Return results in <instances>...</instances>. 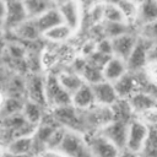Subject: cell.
<instances>
[{"label":"cell","mask_w":157,"mask_h":157,"mask_svg":"<svg viewBox=\"0 0 157 157\" xmlns=\"http://www.w3.org/2000/svg\"><path fill=\"white\" fill-rule=\"evenodd\" d=\"M45 99L47 107L50 110L72 105L71 94L61 87L56 75L53 72H48L45 75Z\"/></svg>","instance_id":"1"},{"label":"cell","mask_w":157,"mask_h":157,"mask_svg":"<svg viewBox=\"0 0 157 157\" xmlns=\"http://www.w3.org/2000/svg\"><path fill=\"white\" fill-rule=\"evenodd\" d=\"M59 151L66 157H92L86 135L75 130L66 129Z\"/></svg>","instance_id":"2"},{"label":"cell","mask_w":157,"mask_h":157,"mask_svg":"<svg viewBox=\"0 0 157 157\" xmlns=\"http://www.w3.org/2000/svg\"><path fill=\"white\" fill-rule=\"evenodd\" d=\"M56 6L61 13L64 23L75 33L78 32L83 23V4L78 1H61L56 2Z\"/></svg>","instance_id":"3"},{"label":"cell","mask_w":157,"mask_h":157,"mask_svg":"<svg viewBox=\"0 0 157 157\" xmlns=\"http://www.w3.org/2000/svg\"><path fill=\"white\" fill-rule=\"evenodd\" d=\"M148 132H150V129L144 123H141L139 119L134 118L129 124L125 150L139 156L147 140Z\"/></svg>","instance_id":"4"},{"label":"cell","mask_w":157,"mask_h":157,"mask_svg":"<svg viewBox=\"0 0 157 157\" xmlns=\"http://www.w3.org/2000/svg\"><path fill=\"white\" fill-rule=\"evenodd\" d=\"M153 44H151L148 40L141 38L139 36L137 43L134 48V50L131 52L130 56L126 60V65H128V70L129 72H134V74H139L142 72L146 66L148 65V54H150V49Z\"/></svg>","instance_id":"5"},{"label":"cell","mask_w":157,"mask_h":157,"mask_svg":"<svg viewBox=\"0 0 157 157\" xmlns=\"http://www.w3.org/2000/svg\"><path fill=\"white\" fill-rule=\"evenodd\" d=\"M26 81V98L47 108L45 99V76L40 72H29Z\"/></svg>","instance_id":"6"},{"label":"cell","mask_w":157,"mask_h":157,"mask_svg":"<svg viewBox=\"0 0 157 157\" xmlns=\"http://www.w3.org/2000/svg\"><path fill=\"white\" fill-rule=\"evenodd\" d=\"M92 157H118L121 152L113 142H110L99 131L86 135Z\"/></svg>","instance_id":"7"},{"label":"cell","mask_w":157,"mask_h":157,"mask_svg":"<svg viewBox=\"0 0 157 157\" xmlns=\"http://www.w3.org/2000/svg\"><path fill=\"white\" fill-rule=\"evenodd\" d=\"M129 124L125 121L120 120H113L108 125H105L99 132L105 136L110 142H113L120 151L125 150L126 146V139H128V130H129Z\"/></svg>","instance_id":"8"},{"label":"cell","mask_w":157,"mask_h":157,"mask_svg":"<svg viewBox=\"0 0 157 157\" xmlns=\"http://www.w3.org/2000/svg\"><path fill=\"white\" fill-rule=\"evenodd\" d=\"M27 20L28 15L23 1H6V16L2 25L9 31H13Z\"/></svg>","instance_id":"9"},{"label":"cell","mask_w":157,"mask_h":157,"mask_svg":"<svg viewBox=\"0 0 157 157\" xmlns=\"http://www.w3.org/2000/svg\"><path fill=\"white\" fill-rule=\"evenodd\" d=\"M139 39V34H135L132 32L125 33L120 37H117L112 40V48H113V56H117L123 60H128L131 52L134 50L136 43Z\"/></svg>","instance_id":"10"},{"label":"cell","mask_w":157,"mask_h":157,"mask_svg":"<svg viewBox=\"0 0 157 157\" xmlns=\"http://www.w3.org/2000/svg\"><path fill=\"white\" fill-rule=\"evenodd\" d=\"M92 90L94 93L96 103L103 107H112L114 103H117L120 98L117 93V90L114 87V83L108 81H101L96 85H92Z\"/></svg>","instance_id":"11"},{"label":"cell","mask_w":157,"mask_h":157,"mask_svg":"<svg viewBox=\"0 0 157 157\" xmlns=\"http://www.w3.org/2000/svg\"><path fill=\"white\" fill-rule=\"evenodd\" d=\"M135 117L157 108V97L146 91H139L128 99Z\"/></svg>","instance_id":"12"},{"label":"cell","mask_w":157,"mask_h":157,"mask_svg":"<svg viewBox=\"0 0 157 157\" xmlns=\"http://www.w3.org/2000/svg\"><path fill=\"white\" fill-rule=\"evenodd\" d=\"M102 72H103L104 81L115 83L123 76H125L129 72V70H128V65H126V61L125 60L119 59L117 56H112L105 63V65L103 66Z\"/></svg>","instance_id":"13"},{"label":"cell","mask_w":157,"mask_h":157,"mask_svg":"<svg viewBox=\"0 0 157 157\" xmlns=\"http://www.w3.org/2000/svg\"><path fill=\"white\" fill-rule=\"evenodd\" d=\"M33 21H34V23H36V26H37V28H38V31L40 32L42 36L45 32H48L49 29L64 23L61 13H60L56 4L53 7H50L49 10H47L44 13H42L39 17L34 18Z\"/></svg>","instance_id":"14"},{"label":"cell","mask_w":157,"mask_h":157,"mask_svg":"<svg viewBox=\"0 0 157 157\" xmlns=\"http://www.w3.org/2000/svg\"><path fill=\"white\" fill-rule=\"evenodd\" d=\"M71 103H72V107H75L78 110H87L92 108L94 104H97L92 86L88 83H85L78 91H76L71 96Z\"/></svg>","instance_id":"15"},{"label":"cell","mask_w":157,"mask_h":157,"mask_svg":"<svg viewBox=\"0 0 157 157\" xmlns=\"http://www.w3.org/2000/svg\"><path fill=\"white\" fill-rule=\"evenodd\" d=\"M58 77L59 83L61 85V87L69 92L71 96L78 91L86 82L83 81V78L81 77V75L76 74L75 71H72L71 69L69 70H60L58 74H55Z\"/></svg>","instance_id":"16"},{"label":"cell","mask_w":157,"mask_h":157,"mask_svg":"<svg viewBox=\"0 0 157 157\" xmlns=\"http://www.w3.org/2000/svg\"><path fill=\"white\" fill-rule=\"evenodd\" d=\"M34 151V142L33 136H22L13 139L7 146L6 152L12 156L17 157H26L31 156V153Z\"/></svg>","instance_id":"17"},{"label":"cell","mask_w":157,"mask_h":157,"mask_svg":"<svg viewBox=\"0 0 157 157\" xmlns=\"http://www.w3.org/2000/svg\"><path fill=\"white\" fill-rule=\"evenodd\" d=\"M11 32L16 36L18 42L20 40H22V42H36L39 38H42V34L38 31L34 21L29 20V18L27 21H25L23 23H21L17 28H15Z\"/></svg>","instance_id":"18"},{"label":"cell","mask_w":157,"mask_h":157,"mask_svg":"<svg viewBox=\"0 0 157 157\" xmlns=\"http://www.w3.org/2000/svg\"><path fill=\"white\" fill-rule=\"evenodd\" d=\"M75 34V32L67 27L65 23L63 25H59L52 29H49L48 32H45L42 38H44L47 42L49 43H53V44H58V45H61L66 42H69V39Z\"/></svg>","instance_id":"19"},{"label":"cell","mask_w":157,"mask_h":157,"mask_svg":"<svg viewBox=\"0 0 157 157\" xmlns=\"http://www.w3.org/2000/svg\"><path fill=\"white\" fill-rule=\"evenodd\" d=\"M157 21V1H142L140 2L139 15L136 23L140 27Z\"/></svg>","instance_id":"20"},{"label":"cell","mask_w":157,"mask_h":157,"mask_svg":"<svg viewBox=\"0 0 157 157\" xmlns=\"http://www.w3.org/2000/svg\"><path fill=\"white\" fill-rule=\"evenodd\" d=\"M22 114L29 124L39 125L44 118V107H42L37 103L26 101L23 104V108H22Z\"/></svg>","instance_id":"21"},{"label":"cell","mask_w":157,"mask_h":157,"mask_svg":"<svg viewBox=\"0 0 157 157\" xmlns=\"http://www.w3.org/2000/svg\"><path fill=\"white\" fill-rule=\"evenodd\" d=\"M110 108H112V113H113V120L130 123L135 118L128 99H119Z\"/></svg>","instance_id":"22"},{"label":"cell","mask_w":157,"mask_h":157,"mask_svg":"<svg viewBox=\"0 0 157 157\" xmlns=\"http://www.w3.org/2000/svg\"><path fill=\"white\" fill-rule=\"evenodd\" d=\"M25 2V7L28 15L29 20H34L37 17H39L42 13H44L47 10H49L50 7H53L56 2H49V1H23Z\"/></svg>","instance_id":"23"},{"label":"cell","mask_w":157,"mask_h":157,"mask_svg":"<svg viewBox=\"0 0 157 157\" xmlns=\"http://www.w3.org/2000/svg\"><path fill=\"white\" fill-rule=\"evenodd\" d=\"M117 4L120 7L126 22L130 26L136 23L139 9H140V2H137V1H117Z\"/></svg>","instance_id":"24"},{"label":"cell","mask_w":157,"mask_h":157,"mask_svg":"<svg viewBox=\"0 0 157 157\" xmlns=\"http://www.w3.org/2000/svg\"><path fill=\"white\" fill-rule=\"evenodd\" d=\"M104 22L128 23L120 7L115 2H104Z\"/></svg>","instance_id":"25"},{"label":"cell","mask_w":157,"mask_h":157,"mask_svg":"<svg viewBox=\"0 0 157 157\" xmlns=\"http://www.w3.org/2000/svg\"><path fill=\"white\" fill-rule=\"evenodd\" d=\"M26 101L20 99V98H13V97H6V101L2 105V108L0 109V119L21 113Z\"/></svg>","instance_id":"26"},{"label":"cell","mask_w":157,"mask_h":157,"mask_svg":"<svg viewBox=\"0 0 157 157\" xmlns=\"http://www.w3.org/2000/svg\"><path fill=\"white\" fill-rule=\"evenodd\" d=\"M103 31L107 39H114L125 33H129L130 25L129 23H113V22H103Z\"/></svg>","instance_id":"27"},{"label":"cell","mask_w":157,"mask_h":157,"mask_svg":"<svg viewBox=\"0 0 157 157\" xmlns=\"http://www.w3.org/2000/svg\"><path fill=\"white\" fill-rule=\"evenodd\" d=\"M81 77L83 78V81L88 85H96L101 81H103V72H102V69L97 67V66H93L91 65L88 61H87V65L85 66V69L82 70V72L80 74Z\"/></svg>","instance_id":"28"},{"label":"cell","mask_w":157,"mask_h":157,"mask_svg":"<svg viewBox=\"0 0 157 157\" xmlns=\"http://www.w3.org/2000/svg\"><path fill=\"white\" fill-rule=\"evenodd\" d=\"M65 132H66V129L65 128L58 126L52 132V135L49 136V139L47 141V145H45V150H59L60 146H61V142L64 140Z\"/></svg>","instance_id":"29"},{"label":"cell","mask_w":157,"mask_h":157,"mask_svg":"<svg viewBox=\"0 0 157 157\" xmlns=\"http://www.w3.org/2000/svg\"><path fill=\"white\" fill-rule=\"evenodd\" d=\"M137 34L141 38L148 40L151 44H157V21L140 27Z\"/></svg>","instance_id":"30"},{"label":"cell","mask_w":157,"mask_h":157,"mask_svg":"<svg viewBox=\"0 0 157 157\" xmlns=\"http://www.w3.org/2000/svg\"><path fill=\"white\" fill-rule=\"evenodd\" d=\"M135 118L139 119L141 123H144L148 129L157 128V108L151 109L148 112H145V113H142Z\"/></svg>","instance_id":"31"},{"label":"cell","mask_w":157,"mask_h":157,"mask_svg":"<svg viewBox=\"0 0 157 157\" xmlns=\"http://www.w3.org/2000/svg\"><path fill=\"white\" fill-rule=\"evenodd\" d=\"M144 75L150 83V86L155 90H157V64L155 63H148L146 69L144 70Z\"/></svg>","instance_id":"32"},{"label":"cell","mask_w":157,"mask_h":157,"mask_svg":"<svg viewBox=\"0 0 157 157\" xmlns=\"http://www.w3.org/2000/svg\"><path fill=\"white\" fill-rule=\"evenodd\" d=\"M97 52L107 55V56H113V48H112V40L110 39H102L97 43Z\"/></svg>","instance_id":"33"},{"label":"cell","mask_w":157,"mask_h":157,"mask_svg":"<svg viewBox=\"0 0 157 157\" xmlns=\"http://www.w3.org/2000/svg\"><path fill=\"white\" fill-rule=\"evenodd\" d=\"M40 155L43 157H66L59 150H44L43 152H40Z\"/></svg>","instance_id":"34"},{"label":"cell","mask_w":157,"mask_h":157,"mask_svg":"<svg viewBox=\"0 0 157 157\" xmlns=\"http://www.w3.org/2000/svg\"><path fill=\"white\" fill-rule=\"evenodd\" d=\"M148 61L157 64V44H153V45L151 47L150 54H148Z\"/></svg>","instance_id":"35"},{"label":"cell","mask_w":157,"mask_h":157,"mask_svg":"<svg viewBox=\"0 0 157 157\" xmlns=\"http://www.w3.org/2000/svg\"><path fill=\"white\" fill-rule=\"evenodd\" d=\"M6 16V1H0V21L4 22Z\"/></svg>","instance_id":"36"},{"label":"cell","mask_w":157,"mask_h":157,"mask_svg":"<svg viewBox=\"0 0 157 157\" xmlns=\"http://www.w3.org/2000/svg\"><path fill=\"white\" fill-rule=\"evenodd\" d=\"M5 101H6V96L4 94V92H2V91H0V109L2 108V105H4Z\"/></svg>","instance_id":"37"},{"label":"cell","mask_w":157,"mask_h":157,"mask_svg":"<svg viewBox=\"0 0 157 157\" xmlns=\"http://www.w3.org/2000/svg\"><path fill=\"white\" fill-rule=\"evenodd\" d=\"M32 157H43V156H42V155H40V153H38V155H33V156H32Z\"/></svg>","instance_id":"38"},{"label":"cell","mask_w":157,"mask_h":157,"mask_svg":"<svg viewBox=\"0 0 157 157\" xmlns=\"http://www.w3.org/2000/svg\"><path fill=\"white\" fill-rule=\"evenodd\" d=\"M139 157H140V156H139Z\"/></svg>","instance_id":"39"}]
</instances>
